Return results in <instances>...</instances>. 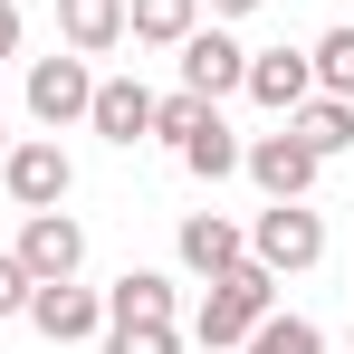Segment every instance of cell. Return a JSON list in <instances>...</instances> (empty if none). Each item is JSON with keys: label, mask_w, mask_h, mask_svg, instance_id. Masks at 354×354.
<instances>
[{"label": "cell", "mask_w": 354, "mask_h": 354, "mask_svg": "<svg viewBox=\"0 0 354 354\" xmlns=\"http://www.w3.org/2000/svg\"><path fill=\"white\" fill-rule=\"evenodd\" d=\"M0 124H10V96H0ZM0 153H10V134H0Z\"/></svg>", "instance_id": "cell-24"}, {"label": "cell", "mask_w": 354, "mask_h": 354, "mask_svg": "<svg viewBox=\"0 0 354 354\" xmlns=\"http://www.w3.org/2000/svg\"><path fill=\"white\" fill-rule=\"evenodd\" d=\"M268 306H278V278H268L259 259H239V268H221V278H211L201 316H192V335H201V345H239Z\"/></svg>", "instance_id": "cell-1"}, {"label": "cell", "mask_w": 354, "mask_h": 354, "mask_svg": "<svg viewBox=\"0 0 354 354\" xmlns=\"http://www.w3.org/2000/svg\"><path fill=\"white\" fill-rule=\"evenodd\" d=\"M182 163H192V173H201V182H221V173H239V134H230V124H221V115H201V124H192V144H182Z\"/></svg>", "instance_id": "cell-17"}, {"label": "cell", "mask_w": 354, "mask_h": 354, "mask_svg": "<svg viewBox=\"0 0 354 354\" xmlns=\"http://www.w3.org/2000/svg\"><path fill=\"white\" fill-rule=\"evenodd\" d=\"M239 86H249V96H259L268 115H297V106L316 96V67H306V48H259Z\"/></svg>", "instance_id": "cell-8"}, {"label": "cell", "mask_w": 354, "mask_h": 354, "mask_svg": "<svg viewBox=\"0 0 354 354\" xmlns=\"http://www.w3.org/2000/svg\"><path fill=\"white\" fill-rule=\"evenodd\" d=\"M239 77H249V48H239L230 29H192V39H182V86H192V96L221 106V96H239Z\"/></svg>", "instance_id": "cell-7"}, {"label": "cell", "mask_w": 354, "mask_h": 354, "mask_svg": "<svg viewBox=\"0 0 354 354\" xmlns=\"http://www.w3.org/2000/svg\"><path fill=\"white\" fill-rule=\"evenodd\" d=\"M288 134L316 153V163H326V153H345V144H354V96H326V86H316V96L288 115Z\"/></svg>", "instance_id": "cell-12"}, {"label": "cell", "mask_w": 354, "mask_h": 354, "mask_svg": "<svg viewBox=\"0 0 354 354\" xmlns=\"http://www.w3.org/2000/svg\"><path fill=\"white\" fill-rule=\"evenodd\" d=\"M124 29H134L144 48H182V39L201 29V0H124Z\"/></svg>", "instance_id": "cell-15"}, {"label": "cell", "mask_w": 354, "mask_h": 354, "mask_svg": "<svg viewBox=\"0 0 354 354\" xmlns=\"http://www.w3.org/2000/svg\"><path fill=\"white\" fill-rule=\"evenodd\" d=\"M86 106H96V67L77 58V48H67V58H39V67H29V115L48 124V134H58V124H77Z\"/></svg>", "instance_id": "cell-5"}, {"label": "cell", "mask_w": 354, "mask_h": 354, "mask_svg": "<svg viewBox=\"0 0 354 354\" xmlns=\"http://www.w3.org/2000/svg\"><path fill=\"white\" fill-rule=\"evenodd\" d=\"M0 182H10V201H19V211H58L67 182H77V163H67L48 134H29V144H10V153H0Z\"/></svg>", "instance_id": "cell-3"}, {"label": "cell", "mask_w": 354, "mask_h": 354, "mask_svg": "<svg viewBox=\"0 0 354 354\" xmlns=\"http://www.w3.org/2000/svg\"><path fill=\"white\" fill-rule=\"evenodd\" d=\"M201 10H211V19H249L259 0H201Z\"/></svg>", "instance_id": "cell-23"}, {"label": "cell", "mask_w": 354, "mask_h": 354, "mask_svg": "<svg viewBox=\"0 0 354 354\" xmlns=\"http://www.w3.org/2000/svg\"><path fill=\"white\" fill-rule=\"evenodd\" d=\"M239 259H249V239H239L221 211H192V221H182V268L221 278V268H239Z\"/></svg>", "instance_id": "cell-13"}, {"label": "cell", "mask_w": 354, "mask_h": 354, "mask_svg": "<svg viewBox=\"0 0 354 354\" xmlns=\"http://www.w3.org/2000/svg\"><path fill=\"white\" fill-rule=\"evenodd\" d=\"M29 288H39V278L19 268V249H0V316H19V306H29Z\"/></svg>", "instance_id": "cell-21"}, {"label": "cell", "mask_w": 354, "mask_h": 354, "mask_svg": "<svg viewBox=\"0 0 354 354\" xmlns=\"http://www.w3.org/2000/svg\"><path fill=\"white\" fill-rule=\"evenodd\" d=\"M239 173L259 182L268 201H306V192H316V153H306L297 134H259V144H239Z\"/></svg>", "instance_id": "cell-6"}, {"label": "cell", "mask_w": 354, "mask_h": 354, "mask_svg": "<svg viewBox=\"0 0 354 354\" xmlns=\"http://www.w3.org/2000/svg\"><path fill=\"white\" fill-rule=\"evenodd\" d=\"M19 316H29L48 345H77V335H96V326H106V297H96V288H77V278H39Z\"/></svg>", "instance_id": "cell-4"}, {"label": "cell", "mask_w": 354, "mask_h": 354, "mask_svg": "<svg viewBox=\"0 0 354 354\" xmlns=\"http://www.w3.org/2000/svg\"><path fill=\"white\" fill-rule=\"evenodd\" d=\"M86 124H96L106 144H124V153H134V144L153 134V96H144L134 77H96V106H86Z\"/></svg>", "instance_id": "cell-10"}, {"label": "cell", "mask_w": 354, "mask_h": 354, "mask_svg": "<svg viewBox=\"0 0 354 354\" xmlns=\"http://www.w3.org/2000/svg\"><path fill=\"white\" fill-rule=\"evenodd\" d=\"M106 326H173V278L124 268L115 288H106Z\"/></svg>", "instance_id": "cell-11"}, {"label": "cell", "mask_w": 354, "mask_h": 354, "mask_svg": "<svg viewBox=\"0 0 354 354\" xmlns=\"http://www.w3.org/2000/svg\"><path fill=\"white\" fill-rule=\"evenodd\" d=\"M306 67H316L326 96H354V29H326V39L306 48Z\"/></svg>", "instance_id": "cell-18"}, {"label": "cell", "mask_w": 354, "mask_h": 354, "mask_svg": "<svg viewBox=\"0 0 354 354\" xmlns=\"http://www.w3.org/2000/svg\"><path fill=\"white\" fill-rule=\"evenodd\" d=\"M239 354H326V335H316V316H259L249 335H239Z\"/></svg>", "instance_id": "cell-16"}, {"label": "cell", "mask_w": 354, "mask_h": 354, "mask_svg": "<svg viewBox=\"0 0 354 354\" xmlns=\"http://www.w3.org/2000/svg\"><path fill=\"white\" fill-rule=\"evenodd\" d=\"M58 29H67L77 58H106L124 39V0H58Z\"/></svg>", "instance_id": "cell-14"}, {"label": "cell", "mask_w": 354, "mask_h": 354, "mask_svg": "<svg viewBox=\"0 0 354 354\" xmlns=\"http://www.w3.org/2000/svg\"><path fill=\"white\" fill-rule=\"evenodd\" d=\"M10 48H19V10L0 0V58H10Z\"/></svg>", "instance_id": "cell-22"}, {"label": "cell", "mask_w": 354, "mask_h": 354, "mask_svg": "<svg viewBox=\"0 0 354 354\" xmlns=\"http://www.w3.org/2000/svg\"><path fill=\"white\" fill-rule=\"evenodd\" d=\"M249 259H259L268 278H297V268H316V259H326V221H316L306 201H268V211H259V230H249Z\"/></svg>", "instance_id": "cell-2"}, {"label": "cell", "mask_w": 354, "mask_h": 354, "mask_svg": "<svg viewBox=\"0 0 354 354\" xmlns=\"http://www.w3.org/2000/svg\"><path fill=\"white\" fill-rule=\"evenodd\" d=\"M211 115V96H192V86H182V96H153V134H173V153L182 144H192V124Z\"/></svg>", "instance_id": "cell-19"}, {"label": "cell", "mask_w": 354, "mask_h": 354, "mask_svg": "<svg viewBox=\"0 0 354 354\" xmlns=\"http://www.w3.org/2000/svg\"><path fill=\"white\" fill-rule=\"evenodd\" d=\"M106 354H182L173 326H106Z\"/></svg>", "instance_id": "cell-20"}, {"label": "cell", "mask_w": 354, "mask_h": 354, "mask_svg": "<svg viewBox=\"0 0 354 354\" xmlns=\"http://www.w3.org/2000/svg\"><path fill=\"white\" fill-rule=\"evenodd\" d=\"M77 259H86V230H77L67 211H29V230H19V268H29V278H77Z\"/></svg>", "instance_id": "cell-9"}]
</instances>
